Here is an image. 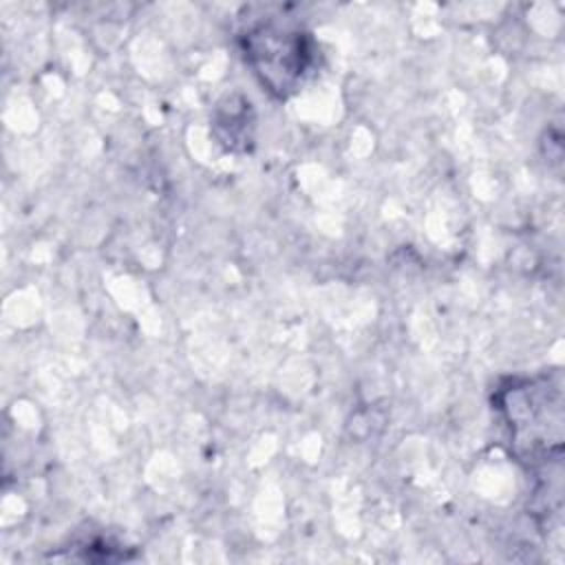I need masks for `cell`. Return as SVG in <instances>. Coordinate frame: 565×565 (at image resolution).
Here are the masks:
<instances>
[{"mask_svg":"<svg viewBox=\"0 0 565 565\" xmlns=\"http://www.w3.org/2000/svg\"><path fill=\"white\" fill-rule=\"evenodd\" d=\"M243 49L263 86L280 97L296 88L311 60L307 33L278 22H260L245 31Z\"/></svg>","mask_w":565,"mask_h":565,"instance_id":"cell-1","label":"cell"}]
</instances>
